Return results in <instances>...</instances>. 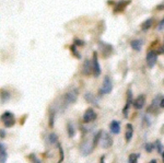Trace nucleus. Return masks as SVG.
I'll return each mask as SVG.
<instances>
[{"label": "nucleus", "instance_id": "obj_1", "mask_svg": "<svg viewBox=\"0 0 164 163\" xmlns=\"http://www.w3.org/2000/svg\"><path fill=\"white\" fill-rule=\"evenodd\" d=\"M112 89H113V84H112V80L108 76L104 77L103 80V85L101 88L100 93L101 94H108L112 92Z\"/></svg>", "mask_w": 164, "mask_h": 163}, {"label": "nucleus", "instance_id": "obj_2", "mask_svg": "<svg viewBox=\"0 0 164 163\" xmlns=\"http://www.w3.org/2000/svg\"><path fill=\"white\" fill-rule=\"evenodd\" d=\"M93 148H94V143H93V140H86V141H83L80 146V152L81 154L83 156H86V154H89L93 151Z\"/></svg>", "mask_w": 164, "mask_h": 163}, {"label": "nucleus", "instance_id": "obj_3", "mask_svg": "<svg viewBox=\"0 0 164 163\" xmlns=\"http://www.w3.org/2000/svg\"><path fill=\"white\" fill-rule=\"evenodd\" d=\"M1 120L4 122V126L8 127V128H9V127H12L15 123V116H13V114L11 112H4V114H2V116H1Z\"/></svg>", "mask_w": 164, "mask_h": 163}, {"label": "nucleus", "instance_id": "obj_4", "mask_svg": "<svg viewBox=\"0 0 164 163\" xmlns=\"http://www.w3.org/2000/svg\"><path fill=\"white\" fill-rule=\"evenodd\" d=\"M100 145L102 148L104 149H108L110 147H112L113 145V139L110 135L107 133H102V136H101V139H100Z\"/></svg>", "mask_w": 164, "mask_h": 163}, {"label": "nucleus", "instance_id": "obj_5", "mask_svg": "<svg viewBox=\"0 0 164 163\" xmlns=\"http://www.w3.org/2000/svg\"><path fill=\"white\" fill-rule=\"evenodd\" d=\"M157 60V54L153 51H149L147 54V64L149 68H153V66L155 65V62Z\"/></svg>", "mask_w": 164, "mask_h": 163}, {"label": "nucleus", "instance_id": "obj_6", "mask_svg": "<svg viewBox=\"0 0 164 163\" xmlns=\"http://www.w3.org/2000/svg\"><path fill=\"white\" fill-rule=\"evenodd\" d=\"M92 69H93V73L95 77H99L101 73V67L99 64V59H97V54L94 53L92 57Z\"/></svg>", "mask_w": 164, "mask_h": 163}, {"label": "nucleus", "instance_id": "obj_7", "mask_svg": "<svg viewBox=\"0 0 164 163\" xmlns=\"http://www.w3.org/2000/svg\"><path fill=\"white\" fill-rule=\"evenodd\" d=\"M97 118V113L94 112L93 109H88L86 111V113L83 114V122L84 123H90Z\"/></svg>", "mask_w": 164, "mask_h": 163}, {"label": "nucleus", "instance_id": "obj_8", "mask_svg": "<svg viewBox=\"0 0 164 163\" xmlns=\"http://www.w3.org/2000/svg\"><path fill=\"white\" fill-rule=\"evenodd\" d=\"M77 96H78V91L77 90H72L70 92H68L67 94L65 95V102H66V104H71V103L75 102Z\"/></svg>", "mask_w": 164, "mask_h": 163}, {"label": "nucleus", "instance_id": "obj_9", "mask_svg": "<svg viewBox=\"0 0 164 163\" xmlns=\"http://www.w3.org/2000/svg\"><path fill=\"white\" fill-rule=\"evenodd\" d=\"M144 102H146V98L144 95H139L138 98H136V100L134 101V107L137 109H141L144 106Z\"/></svg>", "mask_w": 164, "mask_h": 163}, {"label": "nucleus", "instance_id": "obj_10", "mask_svg": "<svg viewBox=\"0 0 164 163\" xmlns=\"http://www.w3.org/2000/svg\"><path fill=\"white\" fill-rule=\"evenodd\" d=\"M91 71H93L92 62H90L89 60H86V62H83V67H82V73H83V75H86V76H88V75H90V73H91Z\"/></svg>", "mask_w": 164, "mask_h": 163}, {"label": "nucleus", "instance_id": "obj_11", "mask_svg": "<svg viewBox=\"0 0 164 163\" xmlns=\"http://www.w3.org/2000/svg\"><path fill=\"white\" fill-rule=\"evenodd\" d=\"M110 128H111V131L113 134H119V131H120V124L117 120H112Z\"/></svg>", "mask_w": 164, "mask_h": 163}, {"label": "nucleus", "instance_id": "obj_12", "mask_svg": "<svg viewBox=\"0 0 164 163\" xmlns=\"http://www.w3.org/2000/svg\"><path fill=\"white\" fill-rule=\"evenodd\" d=\"M132 134H134V128H132L131 124H127V126H126V134H125L126 141H130L131 140Z\"/></svg>", "mask_w": 164, "mask_h": 163}, {"label": "nucleus", "instance_id": "obj_13", "mask_svg": "<svg viewBox=\"0 0 164 163\" xmlns=\"http://www.w3.org/2000/svg\"><path fill=\"white\" fill-rule=\"evenodd\" d=\"M130 46H131L132 49H135V51H141V48H142V41H141V40H134V41H131Z\"/></svg>", "mask_w": 164, "mask_h": 163}, {"label": "nucleus", "instance_id": "obj_14", "mask_svg": "<svg viewBox=\"0 0 164 163\" xmlns=\"http://www.w3.org/2000/svg\"><path fill=\"white\" fill-rule=\"evenodd\" d=\"M129 4H130V0H121V1H119L118 4L116 6V8H115V12H120V11H123L125 9L126 6Z\"/></svg>", "mask_w": 164, "mask_h": 163}, {"label": "nucleus", "instance_id": "obj_15", "mask_svg": "<svg viewBox=\"0 0 164 163\" xmlns=\"http://www.w3.org/2000/svg\"><path fill=\"white\" fill-rule=\"evenodd\" d=\"M86 100L88 103L92 104V105H95V106L99 105V103L97 101V98H94V95L92 93H86Z\"/></svg>", "mask_w": 164, "mask_h": 163}, {"label": "nucleus", "instance_id": "obj_16", "mask_svg": "<svg viewBox=\"0 0 164 163\" xmlns=\"http://www.w3.org/2000/svg\"><path fill=\"white\" fill-rule=\"evenodd\" d=\"M0 162L6 163L7 161V152H6V147L4 146V143H1V151H0Z\"/></svg>", "mask_w": 164, "mask_h": 163}, {"label": "nucleus", "instance_id": "obj_17", "mask_svg": "<svg viewBox=\"0 0 164 163\" xmlns=\"http://www.w3.org/2000/svg\"><path fill=\"white\" fill-rule=\"evenodd\" d=\"M152 24H153V19H148V20H146V21L143 22L142 24H141V29L143 30V31H146V30H149L151 26H152Z\"/></svg>", "mask_w": 164, "mask_h": 163}, {"label": "nucleus", "instance_id": "obj_18", "mask_svg": "<svg viewBox=\"0 0 164 163\" xmlns=\"http://www.w3.org/2000/svg\"><path fill=\"white\" fill-rule=\"evenodd\" d=\"M57 140H58V138H57V135H56V134L52 133V134L48 136V141H49L50 143L55 145V143H57Z\"/></svg>", "mask_w": 164, "mask_h": 163}, {"label": "nucleus", "instance_id": "obj_19", "mask_svg": "<svg viewBox=\"0 0 164 163\" xmlns=\"http://www.w3.org/2000/svg\"><path fill=\"white\" fill-rule=\"evenodd\" d=\"M67 128H68V133H69V137H73L75 136V129L72 127V124L69 123L67 125Z\"/></svg>", "mask_w": 164, "mask_h": 163}, {"label": "nucleus", "instance_id": "obj_20", "mask_svg": "<svg viewBox=\"0 0 164 163\" xmlns=\"http://www.w3.org/2000/svg\"><path fill=\"white\" fill-rule=\"evenodd\" d=\"M29 159L32 163H42L41 161H39V159H37V156H36L34 153H31V154H30Z\"/></svg>", "mask_w": 164, "mask_h": 163}, {"label": "nucleus", "instance_id": "obj_21", "mask_svg": "<svg viewBox=\"0 0 164 163\" xmlns=\"http://www.w3.org/2000/svg\"><path fill=\"white\" fill-rule=\"evenodd\" d=\"M138 154H136V153H131L130 156H129V163H137V160H138Z\"/></svg>", "mask_w": 164, "mask_h": 163}, {"label": "nucleus", "instance_id": "obj_22", "mask_svg": "<svg viewBox=\"0 0 164 163\" xmlns=\"http://www.w3.org/2000/svg\"><path fill=\"white\" fill-rule=\"evenodd\" d=\"M70 49H71V51L73 53V55H75V57L79 58V59L81 58V56L79 55L78 51H77V48H75V45H71V47H70Z\"/></svg>", "mask_w": 164, "mask_h": 163}, {"label": "nucleus", "instance_id": "obj_23", "mask_svg": "<svg viewBox=\"0 0 164 163\" xmlns=\"http://www.w3.org/2000/svg\"><path fill=\"white\" fill-rule=\"evenodd\" d=\"M54 112L50 114V120H49V124H50V127H53L54 126Z\"/></svg>", "mask_w": 164, "mask_h": 163}, {"label": "nucleus", "instance_id": "obj_24", "mask_svg": "<svg viewBox=\"0 0 164 163\" xmlns=\"http://www.w3.org/2000/svg\"><path fill=\"white\" fill-rule=\"evenodd\" d=\"M146 147H147V151H148V152H151L152 149H153V145H147Z\"/></svg>", "mask_w": 164, "mask_h": 163}, {"label": "nucleus", "instance_id": "obj_25", "mask_svg": "<svg viewBox=\"0 0 164 163\" xmlns=\"http://www.w3.org/2000/svg\"><path fill=\"white\" fill-rule=\"evenodd\" d=\"M163 26H164V19H163V20H162V21L160 22V23H159V25H157V29L161 30V29H162V28H163Z\"/></svg>", "mask_w": 164, "mask_h": 163}, {"label": "nucleus", "instance_id": "obj_26", "mask_svg": "<svg viewBox=\"0 0 164 163\" xmlns=\"http://www.w3.org/2000/svg\"><path fill=\"white\" fill-rule=\"evenodd\" d=\"M160 106H161V107H163V109H164V99H163V100H161V101H160Z\"/></svg>", "mask_w": 164, "mask_h": 163}, {"label": "nucleus", "instance_id": "obj_27", "mask_svg": "<svg viewBox=\"0 0 164 163\" xmlns=\"http://www.w3.org/2000/svg\"><path fill=\"white\" fill-rule=\"evenodd\" d=\"M4 136H6V131L4 129H1V138H4Z\"/></svg>", "mask_w": 164, "mask_h": 163}, {"label": "nucleus", "instance_id": "obj_28", "mask_svg": "<svg viewBox=\"0 0 164 163\" xmlns=\"http://www.w3.org/2000/svg\"><path fill=\"white\" fill-rule=\"evenodd\" d=\"M149 163H157V160H152V161H150Z\"/></svg>", "mask_w": 164, "mask_h": 163}, {"label": "nucleus", "instance_id": "obj_29", "mask_svg": "<svg viewBox=\"0 0 164 163\" xmlns=\"http://www.w3.org/2000/svg\"><path fill=\"white\" fill-rule=\"evenodd\" d=\"M101 163H104V156H102V158H101Z\"/></svg>", "mask_w": 164, "mask_h": 163}, {"label": "nucleus", "instance_id": "obj_30", "mask_svg": "<svg viewBox=\"0 0 164 163\" xmlns=\"http://www.w3.org/2000/svg\"><path fill=\"white\" fill-rule=\"evenodd\" d=\"M162 156H163V162H164V152L162 153Z\"/></svg>", "mask_w": 164, "mask_h": 163}, {"label": "nucleus", "instance_id": "obj_31", "mask_svg": "<svg viewBox=\"0 0 164 163\" xmlns=\"http://www.w3.org/2000/svg\"></svg>", "mask_w": 164, "mask_h": 163}]
</instances>
